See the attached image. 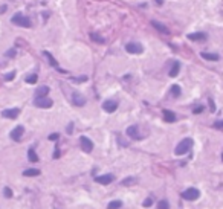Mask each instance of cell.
<instances>
[{
    "label": "cell",
    "instance_id": "484cf974",
    "mask_svg": "<svg viewBox=\"0 0 223 209\" xmlns=\"http://www.w3.org/2000/svg\"><path fill=\"white\" fill-rule=\"evenodd\" d=\"M90 38L93 40V41H98V43H104V38L99 37V35H96V34H90Z\"/></svg>",
    "mask_w": 223,
    "mask_h": 209
},
{
    "label": "cell",
    "instance_id": "ba28073f",
    "mask_svg": "<svg viewBox=\"0 0 223 209\" xmlns=\"http://www.w3.org/2000/svg\"><path fill=\"white\" fill-rule=\"evenodd\" d=\"M113 180H115V176L113 174H102V176L95 177V182H96V183H101V185H109Z\"/></svg>",
    "mask_w": 223,
    "mask_h": 209
},
{
    "label": "cell",
    "instance_id": "d6986e66",
    "mask_svg": "<svg viewBox=\"0 0 223 209\" xmlns=\"http://www.w3.org/2000/svg\"><path fill=\"white\" fill-rule=\"evenodd\" d=\"M202 58H205V60H209V61H217L220 57H218L217 54H209V52H202Z\"/></svg>",
    "mask_w": 223,
    "mask_h": 209
},
{
    "label": "cell",
    "instance_id": "7a4b0ae2",
    "mask_svg": "<svg viewBox=\"0 0 223 209\" xmlns=\"http://www.w3.org/2000/svg\"><path fill=\"white\" fill-rule=\"evenodd\" d=\"M11 21L14 25H17V26H21V28H31V26H32V21H31L29 17L21 15V14H15L11 19Z\"/></svg>",
    "mask_w": 223,
    "mask_h": 209
},
{
    "label": "cell",
    "instance_id": "30bf717a",
    "mask_svg": "<svg viewBox=\"0 0 223 209\" xmlns=\"http://www.w3.org/2000/svg\"><path fill=\"white\" fill-rule=\"evenodd\" d=\"M20 110L19 108H8V110H3L2 112V116L3 118H8V119H15L19 116Z\"/></svg>",
    "mask_w": 223,
    "mask_h": 209
},
{
    "label": "cell",
    "instance_id": "6da1fadb",
    "mask_svg": "<svg viewBox=\"0 0 223 209\" xmlns=\"http://www.w3.org/2000/svg\"><path fill=\"white\" fill-rule=\"evenodd\" d=\"M191 146H193V139H191V137H185V139L182 140V142H179V145L176 146L174 154H176V156L186 154V153L191 150Z\"/></svg>",
    "mask_w": 223,
    "mask_h": 209
},
{
    "label": "cell",
    "instance_id": "f1b7e54d",
    "mask_svg": "<svg viewBox=\"0 0 223 209\" xmlns=\"http://www.w3.org/2000/svg\"><path fill=\"white\" fill-rule=\"evenodd\" d=\"M14 77H15V72L6 73V75H5V81H11V79H14Z\"/></svg>",
    "mask_w": 223,
    "mask_h": 209
},
{
    "label": "cell",
    "instance_id": "83f0119b",
    "mask_svg": "<svg viewBox=\"0 0 223 209\" xmlns=\"http://www.w3.org/2000/svg\"><path fill=\"white\" fill-rule=\"evenodd\" d=\"M203 110H205V108H203V105H197V107H194V108H193V113H194V114H200V113L203 112Z\"/></svg>",
    "mask_w": 223,
    "mask_h": 209
},
{
    "label": "cell",
    "instance_id": "5bb4252c",
    "mask_svg": "<svg viewBox=\"0 0 223 209\" xmlns=\"http://www.w3.org/2000/svg\"><path fill=\"white\" fill-rule=\"evenodd\" d=\"M127 134L130 136V137H135V139H142L141 134L138 133V125H132V127H128V128H127Z\"/></svg>",
    "mask_w": 223,
    "mask_h": 209
},
{
    "label": "cell",
    "instance_id": "e575fe53",
    "mask_svg": "<svg viewBox=\"0 0 223 209\" xmlns=\"http://www.w3.org/2000/svg\"><path fill=\"white\" fill-rule=\"evenodd\" d=\"M130 183H135V179H126L122 182V185H130Z\"/></svg>",
    "mask_w": 223,
    "mask_h": 209
},
{
    "label": "cell",
    "instance_id": "7c38bea8",
    "mask_svg": "<svg viewBox=\"0 0 223 209\" xmlns=\"http://www.w3.org/2000/svg\"><path fill=\"white\" fill-rule=\"evenodd\" d=\"M208 38V35L205 32H194V34H188V40H193V41H205Z\"/></svg>",
    "mask_w": 223,
    "mask_h": 209
},
{
    "label": "cell",
    "instance_id": "f546056e",
    "mask_svg": "<svg viewBox=\"0 0 223 209\" xmlns=\"http://www.w3.org/2000/svg\"><path fill=\"white\" fill-rule=\"evenodd\" d=\"M151 204H153V200H151V198H147L145 202L142 203V206H144V208H150Z\"/></svg>",
    "mask_w": 223,
    "mask_h": 209
},
{
    "label": "cell",
    "instance_id": "8992f818",
    "mask_svg": "<svg viewBox=\"0 0 223 209\" xmlns=\"http://www.w3.org/2000/svg\"><path fill=\"white\" fill-rule=\"evenodd\" d=\"M79 142H81V148H83V151H86V153H92V150H93V142L89 139L87 136H81Z\"/></svg>",
    "mask_w": 223,
    "mask_h": 209
},
{
    "label": "cell",
    "instance_id": "3957f363",
    "mask_svg": "<svg viewBox=\"0 0 223 209\" xmlns=\"http://www.w3.org/2000/svg\"><path fill=\"white\" fill-rule=\"evenodd\" d=\"M200 197V191L197 188H188L186 191L182 192V198L185 200H190V202H193V200H197Z\"/></svg>",
    "mask_w": 223,
    "mask_h": 209
},
{
    "label": "cell",
    "instance_id": "277c9868",
    "mask_svg": "<svg viewBox=\"0 0 223 209\" xmlns=\"http://www.w3.org/2000/svg\"><path fill=\"white\" fill-rule=\"evenodd\" d=\"M52 104H53V101L49 99V98H37L34 101V105L35 107H40V108H51Z\"/></svg>",
    "mask_w": 223,
    "mask_h": 209
},
{
    "label": "cell",
    "instance_id": "8d00e7d4",
    "mask_svg": "<svg viewBox=\"0 0 223 209\" xmlns=\"http://www.w3.org/2000/svg\"><path fill=\"white\" fill-rule=\"evenodd\" d=\"M72 131H73V124H69V127H67V134H70Z\"/></svg>",
    "mask_w": 223,
    "mask_h": 209
},
{
    "label": "cell",
    "instance_id": "ac0fdd59",
    "mask_svg": "<svg viewBox=\"0 0 223 209\" xmlns=\"http://www.w3.org/2000/svg\"><path fill=\"white\" fill-rule=\"evenodd\" d=\"M44 57H46V58L49 60V63H51V66H52V67L58 69V63H57V60H55V58H53V57H52V54H51V52L44 51Z\"/></svg>",
    "mask_w": 223,
    "mask_h": 209
},
{
    "label": "cell",
    "instance_id": "8fae6325",
    "mask_svg": "<svg viewBox=\"0 0 223 209\" xmlns=\"http://www.w3.org/2000/svg\"><path fill=\"white\" fill-rule=\"evenodd\" d=\"M49 92H51V89H49L47 86H41V87H38L37 90H35V99H37V98H47Z\"/></svg>",
    "mask_w": 223,
    "mask_h": 209
},
{
    "label": "cell",
    "instance_id": "2e32d148",
    "mask_svg": "<svg viewBox=\"0 0 223 209\" xmlns=\"http://www.w3.org/2000/svg\"><path fill=\"white\" fill-rule=\"evenodd\" d=\"M164 119L167 122H174L176 121V114L171 110H164Z\"/></svg>",
    "mask_w": 223,
    "mask_h": 209
},
{
    "label": "cell",
    "instance_id": "836d02e7",
    "mask_svg": "<svg viewBox=\"0 0 223 209\" xmlns=\"http://www.w3.org/2000/svg\"><path fill=\"white\" fill-rule=\"evenodd\" d=\"M58 134H57V133H52V134L51 136H49V140H57V139H58Z\"/></svg>",
    "mask_w": 223,
    "mask_h": 209
},
{
    "label": "cell",
    "instance_id": "d4e9b609",
    "mask_svg": "<svg viewBox=\"0 0 223 209\" xmlns=\"http://www.w3.org/2000/svg\"><path fill=\"white\" fill-rule=\"evenodd\" d=\"M37 79H38V77L35 73H32V75H29V77L26 78V83H28V84H35V83H37Z\"/></svg>",
    "mask_w": 223,
    "mask_h": 209
},
{
    "label": "cell",
    "instance_id": "e0dca14e",
    "mask_svg": "<svg viewBox=\"0 0 223 209\" xmlns=\"http://www.w3.org/2000/svg\"><path fill=\"white\" fill-rule=\"evenodd\" d=\"M179 70H180V63H179V61H176V63L173 64V67L170 69V77L171 78H176L177 73H179Z\"/></svg>",
    "mask_w": 223,
    "mask_h": 209
},
{
    "label": "cell",
    "instance_id": "7402d4cb",
    "mask_svg": "<svg viewBox=\"0 0 223 209\" xmlns=\"http://www.w3.org/2000/svg\"><path fill=\"white\" fill-rule=\"evenodd\" d=\"M121 206H122V202H121V200H113V202L109 203L107 209H119Z\"/></svg>",
    "mask_w": 223,
    "mask_h": 209
},
{
    "label": "cell",
    "instance_id": "9c48e42d",
    "mask_svg": "<svg viewBox=\"0 0 223 209\" xmlns=\"http://www.w3.org/2000/svg\"><path fill=\"white\" fill-rule=\"evenodd\" d=\"M102 108H104L107 113H113V112H116V108H118V102L116 101H105L104 104H102Z\"/></svg>",
    "mask_w": 223,
    "mask_h": 209
},
{
    "label": "cell",
    "instance_id": "d6a6232c",
    "mask_svg": "<svg viewBox=\"0 0 223 209\" xmlns=\"http://www.w3.org/2000/svg\"><path fill=\"white\" fill-rule=\"evenodd\" d=\"M209 108H211V112H216V104L212 99H209Z\"/></svg>",
    "mask_w": 223,
    "mask_h": 209
},
{
    "label": "cell",
    "instance_id": "52a82bcc",
    "mask_svg": "<svg viewBox=\"0 0 223 209\" xmlns=\"http://www.w3.org/2000/svg\"><path fill=\"white\" fill-rule=\"evenodd\" d=\"M23 133H25V128H23V125H17L14 130L11 131V134H9V137L12 140H15V142H19L20 139H21V136H23Z\"/></svg>",
    "mask_w": 223,
    "mask_h": 209
},
{
    "label": "cell",
    "instance_id": "1f68e13d",
    "mask_svg": "<svg viewBox=\"0 0 223 209\" xmlns=\"http://www.w3.org/2000/svg\"><path fill=\"white\" fill-rule=\"evenodd\" d=\"M58 157H60V148L57 146L55 151H53V159H58Z\"/></svg>",
    "mask_w": 223,
    "mask_h": 209
},
{
    "label": "cell",
    "instance_id": "4316f807",
    "mask_svg": "<svg viewBox=\"0 0 223 209\" xmlns=\"http://www.w3.org/2000/svg\"><path fill=\"white\" fill-rule=\"evenodd\" d=\"M3 194H5V197H6V198H11V197H12V191H11V188H8V186H6V188L3 189Z\"/></svg>",
    "mask_w": 223,
    "mask_h": 209
},
{
    "label": "cell",
    "instance_id": "4fadbf2b",
    "mask_svg": "<svg viewBox=\"0 0 223 209\" xmlns=\"http://www.w3.org/2000/svg\"><path fill=\"white\" fill-rule=\"evenodd\" d=\"M72 102H73L75 105H78V107H81V105L86 104V98L75 92V93H72Z\"/></svg>",
    "mask_w": 223,
    "mask_h": 209
},
{
    "label": "cell",
    "instance_id": "d590c367",
    "mask_svg": "<svg viewBox=\"0 0 223 209\" xmlns=\"http://www.w3.org/2000/svg\"><path fill=\"white\" fill-rule=\"evenodd\" d=\"M14 55H15V51H14V49H11V51L6 52V57H14Z\"/></svg>",
    "mask_w": 223,
    "mask_h": 209
},
{
    "label": "cell",
    "instance_id": "ffe728a7",
    "mask_svg": "<svg viewBox=\"0 0 223 209\" xmlns=\"http://www.w3.org/2000/svg\"><path fill=\"white\" fill-rule=\"evenodd\" d=\"M28 159H29V162H32V163L38 162V156H37V153H35L34 148H29L28 150Z\"/></svg>",
    "mask_w": 223,
    "mask_h": 209
},
{
    "label": "cell",
    "instance_id": "9a60e30c",
    "mask_svg": "<svg viewBox=\"0 0 223 209\" xmlns=\"http://www.w3.org/2000/svg\"><path fill=\"white\" fill-rule=\"evenodd\" d=\"M151 25H153V26H154V28L158 29V31H160V32H162V34H170V29H167V26H165V25H162V23H159V21L153 20V21H151Z\"/></svg>",
    "mask_w": 223,
    "mask_h": 209
},
{
    "label": "cell",
    "instance_id": "603a6c76",
    "mask_svg": "<svg viewBox=\"0 0 223 209\" xmlns=\"http://www.w3.org/2000/svg\"><path fill=\"white\" fill-rule=\"evenodd\" d=\"M158 209H170V203L167 202V200H160V202L158 203Z\"/></svg>",
    "mask_w": 223,
    "mask_h": 209
},
{
    "label": "cell",
    "instance_id": "44dd1931",
    "mask_svg": "<svg viewBox=\"0 0 223 209\" xmlns=\"http://www.w3.org/2000/svg\"><path fill=\"white\" fill-rule=\"evenodd\" d=\"M23 176H26V177L40 176V170H34V168H31V170H25V171H23Z\"/></svg>",
    "mask_w": 223,
    "mask_h": 209
},
{
    "label": "cell",
    "instance_id": "5b68a950",
    "mask_svg": "<svg viewBox=\"0 0 223 209\" xmlns=\"http://www.w3.org/2000/svg\"><path fill=\"white\" fill-rule=\"evenodd\" d=\"M126 51L128 52V54H136V55H139V54H142L144 52V49H142V46L139 43H128L127 46H126Z\"/></svg>",
    "mask_w": 223,
    "mask_h": 209
},
{
    "label": "cell",
    "instance_id": "74e56055",
    "mask_svg": "<svg viewBox=\"0 0 223 209\" xmlns=\"http://www.w3.org/2000/svg\"><path fill=\"white\" fill-rule=\"evenodd\" d=\"M222 160H223V154H222Z\"/></svg>",
    "mask_w": 223,
    "mask_h": 209
},
{
    "label": "cell",
    "instance_id": "4dcf8cb0",
    "mask_svg": "<svg viewBox=\"0 0 223 209\" xmlns=\"http://www.w3.org/2000/svg\"><path fill=\"white\" fill-rule=\"evenodd\" d=\"M214 128H217V130H223V121H217L214 124Z\"/></svg>",
    "mask_w": 223,
    "mask_h": 209
},
{
    "label": "cell",
    "instance_id": "cb8c5ba5",
    "mask_svg": "<svg viewBox=\"0 0 223 209\" xmlns=\"http://www.w3.org/2000/svg\"><path fill=\"white\" fill-rule=\"evenodd\" d=\"M171 95L174 96V98L179 96V95H180V87L176 86V84H174V86H171Z\"/></svg>",
    "mask_w": 223,
    "mask_h": 209
}]
</instances>
